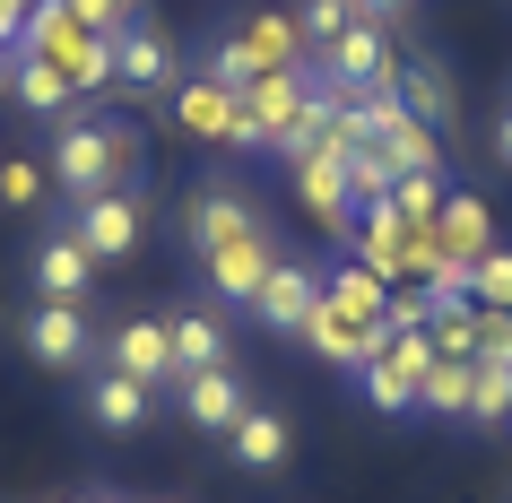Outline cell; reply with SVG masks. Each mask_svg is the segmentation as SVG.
Here are the masks:
<instances>
[{
	"label": "cell",
	"instance_id": "cell-30",
	"mask_svg": "<svg viewBox=\"0 0 512 503\" xmlns=\"http://www.w3.org/2000/svg\"><path fill=\"white\" fill-rule=\"evenodd\" d=\"M44 200V165L35 157H0V209H35Z\"/></svg>",
	"mask_w": 512,
	"mask_h": 503
},
{
	"label": "cell",
	"instance_id": "cell-7",
	"mask_svg": "<svg viewBox=\"0 0 512 503\" xmlns=\"http://www.w3.org/2000/svg\"><path fill=\"white\" fill-rule=\"evenodd\" d=\"M183 87V70H174V44H165L157 27H122L113 35V96L122 105H165Z\"/></svg>",
	"mask_w": 512,
	"mask_h": 503
},
{
	"label": "cell",
	"instance_id": "cell-19",
	"mask_svg": "<svg viewBox=\"0 0 512 503\" xmlns=\"http://www.w3.org/2000/svg\"><path fill=\"white\" fill-rule=\"evenodd\" d=\"M148 399H157L148 382H131V373L105 365L96 382H87V417L105 425V434H139V425H148Z\"/></svg>",
	"mask_w": 512,
	"mask_h": 503
},
{
	"label": "cell",
	"instance_id": "cell-24",
	"mask_svg": "<svg viewBox=\"0 0 512 503\" xmlns=\"http://www.w3.org/2000/svg\"><path fill=\"white\" fill-rule=\"evenodd\" d=\"M426 339L443 347V356H478V304H469V295L434 304V313H426Z\"/></svg>",
	"mask_w": 512,
	"mask_h": 503
},
{
	"label": "cell",
	"instance_id": "cell-35",
	"mask_svg": "<svg viewBox=\"0 0 512 503\" xmlns=\"http://www.w3.org/2000/svg\"><path fill=\"white\" fill-rule=\"evenodd\" d=\"M9 70H18V53H0V96H9Z\"/></svg>",
	"mask_w": 512,
	"mask_h": 503
},
{
	"label": "cell",
	"instance_id": "cell-26",
	"mask_svg": "<svg viewBox=\"0 0 512 503\" xmlns=\"http://www.w3.org/2000/svg\"><path fill=\"white\" fill-rule=\"evenodd\" d=\"M348 191H356V209H374V200L400 191V165L382 157V148H356V157H348Z\"/></svg>",
	"mask_w": 512,
	"mask_h": 503
},
{
	"label": "cell",
	"instance_id": "cell-22",
	"mask_svg": "<svg viewBox=\"0 0 512 503\" xmlns=\"http://www.w3.org/2000/svg\"><path fill=\"white\" fill-rule=\"evenodd\" d=\"M469 425H512V365L469 356Z\"/></svg>",
	"mask_w": 512,
	"mask_h": 503
},
{
	"label": "cell",
	"instance_id": "cell-4",
	"mask_svg": "<svg viewBox=\"0 0 512 503\" xmlns=\"http://www.w3.org/2000/svg\"><path fill=\"white\" fill-rule=\"evenodd\" d=\"M391 70H400V44H391L382 18H356V27H339L322 53H313V79H322L330 96H382Z\"/></svg>",
	"mask_w": 512,
	"mask_h": 503
},
{
	"label": "cell",
	"instance_id": "cell-33",
	"mask_svg": "<svg viewBox=\"0 0 512 503\" xmlns=\"http://www.w3.org/2000/svg\"><path fill=\"white\" fill-rule=\"evenodd\" d=\"M356 9H365V18H382V27H391V18H400V9H417V0H356Z\"/></svg>",
	"mask_w": 512,
	"mask_h": 503
},
{
	"label": "cell",
	"instance_id": "cell-17",
	"mask_svg": "<svg viewBox=\"0 0 512 503\" xmlns=\"http://www.w3.org/2000/svg\"><path fill=\"white\" fill-rule=\"evenodd\" d=\"M391 96H400L426 131H452V79H443V61L434 53H400V70H391Z\"/></svg>",
	"mask_w": 512,
	"mask_h": 503
},
{
	"label": "cell",
	"instance_id": "cell-3",
	"mask_svg": "<svg viewBox=\"0 0 512 503\" xmlns=\"http://www.w3.org/2000/svg\"><path fill=\"white\" fill-rule=\"evenodd\" d=\"M18 53L44 61L70 96H113V35H96L87 18H70V0H35Z\"/></svg>",
	"mask_w": 512,
	"mask_h": 503
},
{
	"label": "cell",
	"instance_id": "cell-23",
	"mask_svg": "<svg viewBox=\"0 0 512 503\" xmlns=\"http://www.w3.org/2000/svg\"><path fill=\"white\" fill-rule=\"evenodd\" d=\"M9 96H18L27 113H44V122H61V113L79 105V96H70V87H61L44 61H27V53H18V70H9Z\"/></svg>",
	"mask_w": 512,
	"mask_h": 503
},
{
	"label": "cell",
	"instance_id": "cell-5",
	"mask_svg": "<svg viewBox=\"0 0 512 503\" xmlns=\"http://www.w3.org/2000/svg\"><path fill=\"white\" fill-rule=\"evenodd\" d=\"M434 365H443V347H434L426 330H400V339L374 347V365L356 373V391H365V408H382V417H408Z\"/></svg>",
	"mask_w": 512,
	"mask_h": 503
},
{
	"label": "cell",
	"instance_id": "cell-13",
	"mask_svg": "<svg viewBox=\"0 0 512 503\" xmlns=\"http://www.w3.org/2000/svg\"><path fill=\"white\" fill-rule=\"evenodd\" d=\"M313 304H322V269H313V261H287V252H278L270 278H261V304H252V313L270 321V330H287V339H304Z\"/></svg>",
	"mask_w": 512,
	"mask_h": 503
},
{
	"label": "cell",
	"instance_id": "cell-34",
	"mask_svg": "<svg viewBox=\"0 0 512 503\" xmlns=\"http://www.w3.org/2000/svg\"><path fill=\"white\" fill-rule=\"evenodd\" d=\"M495 157L512 165V105H504V122H495Z\"/></svg>",
	"mask_w": 512,
	"mask_h": 503
},
{
	"label": "cell",
	"instance_id": "cell-31",
	"mask_svg": "<svg viewBox=\"0 0 512 503\" xmlns=\"http://www.w3.org/2000/svg\"><path fill=\"white\" fill-rule=\"evenodd\" d=\"M70 18H87L96 35H122L139 18V0H70Z\"/></svg>",
	"mask_w": 512,
	"mask_h": 503
},
{
	"label": "cell",
	"instance_id": "cell-8",
	"mask_svg": "<svg viewBox=\"0 0 512 503\" xmlns=\"http://www.w3.org/2000/svg\"><path fill=\"white\" fill-rule=\"evenodd\" d=\"M287 183H296V209L313 217V226H330V235L348 243V226H356L348 157H330V148H304V157H287Z\"/></svg>",
	"mask_w": 512,
	"mask_h": 503
},
{
	"label": "cell",
	"instance_id": "cell-28",
	"mask_svg": "<svg viewBox=\"0 0 512 503\" xmlns=\"http://www.w3.org/2000/svg\"><path fill=\"white\" fill-rule=\"evenodd\" d=\"M443 200H452V191H443V174H400V191H391V209L417 217V226H434V217H443Z\"/></svg>",
	"mask_w": 512,
	"mask_h": 503
},
{
	"label": "cell",
	"instance_id": "cell-21",
	"mask_svg": "<svg viewBox=\"0 0 512 503\" xmlns=\"http://www.w3.org/2000/svg\"><path fill=\"white\" fill-rule=\"evenodd\" d=\"M165 330H174V373H209V365H226V321H217V313H174Z\"/></svg>",
	"mask_w": 512,
	"mask_h": 503
},
{
	"label": "cell",
	"instance_id": "cell-32",
	"mask_svg": "<svg viewBox=\"0 0 512 503\" xmlns=\"http://www.w3.org/2000/svg\"><path fill=\"white\" fill-rule=\"evenodd\" d=\"M35 0H0V53H18V35H27Z\"/></svg>",
	"mask_w": 512,
	"mask_h": 503
},
{
	"label": "cell",
	"instance_id": "cell-9",
	"mask_svg": "<svg viewBox=\"0 0 512 503\" xmlns=\"http://www.w3.org/2000/svg\"><path fill=\"white\" fill-rule=\"evenodd\" d=\"M139 226H148V217H139L131 191H105V200H79V209H70V235L87 243V261H131Z\"/></svg>",
	"mask_w": 512,
	"mask_h": 503
},
{
	"label": "cell",
	"instance_id": "cell-2",
	"mask_svg": "<svg viewBox=\"0 0 512 503\" xmlns=\"http://www.w3.org/2000/svg\"><path fill=\"white\" fill-rule=\"evenodd\" d=\"M304 61H313V44H304V18H296V9H235V27L200 53V79L252 87L261 70H304Z\"/></svg>",
	"mask_w": 512,
	"mask_h": 503
},
{
	"label": "cell",
	"instance_id": "cell-6",
	"mask_svg": "<svg viewBox=\"0 0 512 503\" xmlns=\"http://www.w3.org/2000/svg\"><path fill=\"white\" fill-rule=\"evenodd\" d=\"M191 261H200V278H209V287L226 295V304H243V313H252V304H261V278H270V261H278V252H270V226L252 217V226H235V235L200 243Z\"/></svg>",
	"mask_w": 512,
	"mask_h": 503
},
{
	"label": "cell",
	"instance_id": "cell-15",
	"mask_svg": "<svg viewBox=\"0 0 512 503\" xmlns=\"http://www.w3.org/2000/svg\"><path fill=\"white\" fill-rule=\"evenodd\" d=\"M87 287H96V261H87V243L70 235V226L35 243V295H44V304H79Z\"/></svg>",
	"mask_w": 512,
	"mask_h": 503
},
{
	"label": "cell",
	"instance_id": "cell-29",
	"mask_svg": "<svg viewBox=\"0 0 512 503\" xmlns=\"http://www.w3.org/2000/svg\"><path fill=\"white\" fill-rule=\"evenodd\" d=\"M296 18H304V44H313V53H322L330 35H339V27H356V18H365V9H356V0H304Z\"/></svg>",
	"mask_w": 512,
	"mask_h": 503
},
{
	"label": "cell",
	"instance_id": "cell-10",
	"mask_svg": "<svg viewBox=\"0 0 512 503\" xmlns=\"http://www.w3.org/2000/svg\"><path fill=\"white\" fill-rule=\"evenodd\" d=\"M434 252H443L452 278H469V269L495 252V209H486L478 191H452V200H443V217H434Z\"/></svg>",
	"mask_w": 512,
	"mask_h": 503
},
{
	"label": "cell",
	"instance_id": "cell-20",
	"mask_svg": "<svg viewBox=\"0 0 512 503\" xmlns=\"http://www.w3.org/2000/svg\"><path fill=\"white\" fill-rule=\"evenodd\" d=\"M226 451H235L243 469H287V417H278V408H243L235 425H226Z\"/></svg>",
	"mask_w": 512,
	"mask_h": 503
},
{
	"label": "cell",
	"instance_id": "cell-11",
	"mask_svg": "<svg viewBox=\"0 0 512 503\" xmlns=\"http://www.w3.org/2000/svg\"><path fill=\"white\" fill-rule=\"evenodd\" d=\"M322 304H330L339 321H356V330L391 339V287H382V278H374L365 261H348V252H339V261L322 269Z\"/></svg>",
	"mask_w": 512,
	"mask_h": 503
},
{
	"label": "cell",
	"instance_id": "cell-16",
	"mask_svg": "<svg viewBox=\"0 0 512 503\" xmlns=\"http://www.w3.org/2000/svg\"><path fill=\"white\" fill-rule=\"evenodd\" d=\"M113 373H131L148 391H157V382H183V373H174V330H165V321H122V330H113Z\"/></svg>",
	"mask_w": 512,
	"mask_h": 503
},
{
	"label": "cell",
	"instance_id": "cell-18",
	"mask_svg": "<svg viewBox=\"0 0 512 503\" xmlns=\"http://www.w3.org/2000/svg\"><path fill=\"white\" fill-rule=\"evenodd\" d=\"M252 399H243V382H235V365H209V373H183V417L200 425V434H226V425L243 417Z\"/></svg>",
	"mask_w": 512,
	"mask_h": 503
},
{
	"label": "cell",
	"instance_id": "cell-14",
	"mask_svg": "<svg viewBox=\"0 0 512 503\" xmlns=\"http://www.w3.org/2000/svg\"><path fill=\"white\" fill-rule=\"evenodd\" d=\"M27 356H35V365H53V373L87 365V356H96L87 313H79V304H35V313H27Z\"/></svg>",
	"mask_w": 512,
	"mask_h": 503
},
{
	"label": "cell",
	"instance_id": "cell-12",
	"mask_svg": "<svg viewBox=\"0 0 512 503\" xmlns=\"http://www.w3.org/2000/svg\"><path fill=\"white\" fill-rule=\"evenodd\" d=\"M165 113H174V131L200 139V148H235V87H217V79L191 70V79L165 96Z\"/></svg>",
	"mask_w": 512,
	"mask_h": 503
},
{
	"label": "cell",
	"instance_id": "cell-25",
	"mask_svg": "<svg viewBox=\"0 0 512 503\" xmlns=\"http://www.w3.org/2000/svg\"><path fill=\"white\" fill-rule=\"evenodd\" d=\"M417 408H426V417H469V356H443V365L426 373Z\"/></svg>",
	"mask_w": 512,
	"mask_h": 503
},
{
	"label": "cell",
	"instance_id": "cell-36",
	"mask_svg": "<svg viewBox=\"0 0 512 503\" xmlns=\"http://www.w3.org/2000/svg\"><path fill=\"white\" fill-rule=\"evenodd\" d=\"M70 503H113V495H70Z\"/></svg>",
	"mask_w": 512,
	"mask_h": 503
},
{
	"label": "cell",
	"instance_id": "cell-1",
	"mask_svg": "<svg viewBox=\"0 0 512 503\" xmlns=\"http://www.w3.org/2000/svg\"><path fill=\"white\" fill-rule=\"evenodd\" d=\"M139 131L105 122V113H61L53 122V191L79 209V200H105V191H131L139 174Z\"/></svg>",
	"mask_w": 512,
	"mask_h": 503
},
{
	"label": "cell",
	"instance_id": "cell-27",
	"mask_svg": "<svg viewBox=\"0 0 512 503\" xmlns=\"http://www.w3.org/2000/svg\"><path fill=\"white\" fill-rule=\"evenodd\" d=\"M469 304H478V313H512V252H504V243L469 269Z\"/></svg>",
	"mask_w": 512,
	"mask_h": 503
}]
</instances>
